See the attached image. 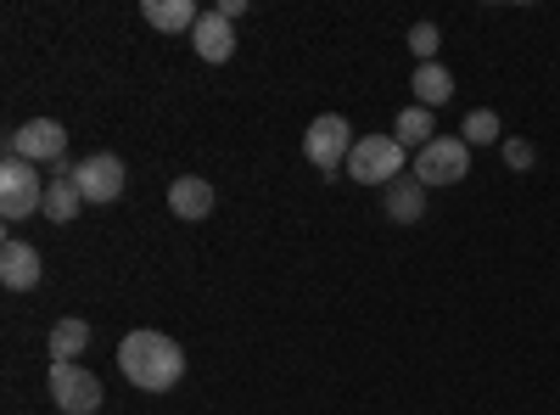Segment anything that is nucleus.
<instances>
[{
  "mask_svg": "<svg viewBox=\"0 0 560 415\" xmlns=\"http://www.w3.org/2000/svg\"><path fill=\"white\" fill-rule=\"evenodd\" d=\"M118 371L140 388V393H168L185 377V348L163 332H129L118 343Z\"/></svg>",
  "mask_w": 560,
  "mask_h": 415,
  "instance_id": "f257e3e1",
  "label": "nucleus"
},
{
  "mask_svg": "<svg viewBox=\"0 0 560 415\" xmlns=\"http://www.w3.org/2000/svg\"><path fill=\"white\" fill-rule=\"evenodd\" d=\"M348 180H359V186H393V180H404V147L398 135H359L353 152H348Z\"/></svg>",
  "mask_w": 560,
  "mask_h": 415,
  "instance_id": "f03ea898",
  "label": "nucleus"
},
{
  "mask_svg": "<svg viewBox=\"0 0 560 415\" xmlns=\"http://www.w3.org/2000/svg\"><path fill=\"white\" fill-rule=\"evenodd\" d=\"M45 186H51V180H39L34 163L7 158L0 163V214H7L12 224L28 219V214H45Z\"/></svg>",
  "mask_w": 560,
  "mask_h": 415,
  "instance_id": "7ed1b4c3",
  "label": "nucleus"
},
{
  "mask_svg": "<svg viewBox=\"0 0 560 415\" xmlns=\"http://www.w3.org/2000/svg\"><path fill=\"white\" fill-rule=\"evenodd\" d=\"M7 158H23L34 169H51L57 158H68V129L57 118H28L7 135Z\"/></svg>",
  "mask_w": 560,
  "mask_h": 415,
  "instance_id": "20e7f679",
  "label": "nucleus"
},
{
  "mask_svg": "<svg viewBox=\"0 0 560 415\" xmlns=\"http://www.w3.org/2000/svg\"><path fill=\"white\" fill-rule=\"evenodd\" d=\"M465 174H471V147H465L459 135H438L432 147L415 152V180L420 186H459Z\"/></svg>",
  "mask_w": 560,
  "mask_h": 415,
  "instance_id": "39448f33",
  "label": "nucleus"
},
{
  "mask_svg": "<svg viewBox=\"0 0 560 415\" xmlns=\"http://www.w3.org/2000/svg\"><path fill=\"white\" fill-rule=\"evenodd\" d=\"M353 152V129H348V118L342 113H319L314 124H308V135H303V158L331 180L337 174V163Z\"/></svg>",
  "mask_w": 560,
  "mask_h": 415,
  "instance_id": "423d86ee",
  "label": "nucleus"
},
{
  "mask_svg": "<svg viewBox=\"0 0 560 415\" xmlns=\"http://www.w3.org/2000/svg\"><path fill=\"white\" fill-rule=\"evenodd\" d=\"M51 399L68 415H96L102 410V382H96V371H84L79 359H51Z\"/></svg>",
  "mask_w": 560,
  "mask_h": 415,
  "instance_id": "0eeeda50",
  "label": "nucleus"
},
{
  "mask_svg": "<svg viewBox=\"0 0 560 415\" xmlns=\"http://www.w3.org/2000/svg\"><path fill=\"white\" fill-rule=\"evenodd\" d=\"M73 186H79V197L84 203H118L124 197V186H129V169H124V158L118 152H90V158H79V174H73Z\"/></svg>",
  "mask_w": 560,
  "mask_h": 415,
  "instance_id": "6e6552de",
  "label": "nucleus"
},
{
  "mask_svg": "<svg viewBox=\"0 0 560 415\" xmlns=\"http://www.w3.org/2000/svg\"><path fill=\"white\" fill-rule=\"evenodd\" d=\"M191 45H197L202 62H230L236 57V23L224 12H202V23L191 28Z\"/></svg>",
  "mask_w": 560,
  "mask_h": 415,
  "instance_id": "1a4fd4ad",
  "label": "nucleus"
},
{
  "mask_svg": "<svg viewBox=\"0 0 560 415\" xmlns=\"http://www.w3.org/2000/svg\"><path fill=\"white\" fill-rule=\"evenodd\" d=\"M168 214L174 219H208L213 214V180H202V174L168 180Z\"/></svg>",
  "mask_w": 560,
  "mask_h": 415,
  "instance_id": "9d476101",
  "label": "nucleus"
},
{
  "mask_svg": "<svg viewBox=\"0 0 560 415\" xmlns=\"http://www.w3.org/2000/svg\"><path fill=\"white\" fill-rule=\"evenodd\" d=\"M39 275H45V264H39V253H34L28 242L12 237L7 247H0V281H7L12 292H34Z\"/></svg>",
  "mask_w": 560,
  "mask_h": 415,
  "instance_id": "9b49d317",
  "label": "nucleus"
},
{
  "mask_svg": "<svg viewBox=\"0 0 560 415\" xmlns=\"http://www.w3.org/2000/svg\"><path fill=\"white\" fill-rule=\"evenodd\" d=\"M409 90H415V107L438 113V107H448V102H454V73H448L443 62H420V68H415V79H409Z\"/></svg>",
  "mask_w": 560,
  "mask_h": 415,
  "instance_id": "f8f14e48",
  "label": "nucleus"
},
{
  "mask_svg": "<svg viewBox=\"0 0 560 415\" xmlns=\"http://www.w3.org/2000/svg\"><path fill=\"white\" fill-rule=\"evenodd\" d=\"M382 208H387L393 224H420V214H427V186H420L415 174H404L382 192Z\"/></svg>",
  "mask_w": 560,
  "mask_h": 415,
  "instance_id": "ddd939ff",
  "label": "nucleus"
},
{
  "mask_svg": "<svg viewBox=\"0 0 560 415\" xmlns=\"http://www.w3.org/2000/svg\"><path fill=\"white\" fill-rule=\"evenodd\" d=\"M140 18H147L152 28H163V34H179V28H197L202 23V7H191V0H147Z\"/></svg>",
  "mask_w": 560,
  "mask_h": 415,
  "instance_id": "4468645a",
  "label": "nucleus"
},
{
  "mask_svg": "<svg viewBox=\"0 0 560 415\" xmlns=\"http://www.w3.org/2000/svg\"><path fill=\"white\" fill-rule=\"evenodd\" d=\"M393 135H398V147H404V152H420V147H432V141H438V118H432L427 107H404L398 124H393Z\"/></svg>",
  "mask_w": 560,
  "mask_h": 415,
  "instance_id": "2eb2a0df",
  "label": "nucleus"
},
{
  "mask_svg": "<svg viewBox=\"0 0 560 415\" xmlns=\"http://www.w3.org/2000/svg\"><path fill=\"white\" fill-rule=\"evenodd\" d=\"M79 186H73V180H51V186H45V219H51V224H73L79 219Z\"/></svg>",
  "mask_w": 560,
  "mask_h": 415,
  "instance_id": "dca6fc26",
  "label": "nucleus"
},
{
  "mask_svg": "<svg viewBox=\"0 0 560 415\" xmlns=\"http://www.w3.org/2000/svg\"><path fill=\"white\" fill-rule=\"evenodd\" d=\"M90 348V326L79 314H68V320H57L51 326V359H79Z\"/></svg>",
  "mask_w": 560,
  "mask_h": 415,
  "instance_id": "f3484780",
  "label": "nucleus"
},
{
  "mask_svg": "<svg viewBox=\"0 0 560 415\" xmlns=\"http://www.w3.org/2000/svg\"><path fill=\"white\" fill-rule=\"evenodd\" d=\"M459 141H465V147H493V141H504V135H499V113H493V107L465 113V124H459Z\"/></svg>",
  "mask_w": 560,
  "mask_h": 415,
  "instance_id": "a211bd4d",
  "label": "nucleus"
},
{
  "mask_svg": "<svg viewBox=\"0 0 560 415\" xmlns=\"http://www.w3.org/2000/svg\"><path fill=\"white\" fill-rule=\"evenodd\" d=\"M438 45H443L438 23H415V28H409V51H415L420 62H438Z\"/></svg>",
  "mask_w": 560,
  "mask_h": 415,
  "instance_id": "6ab92c4d",
  "label": "nucleus"
},
{
  "mask_svg": "<svg viewBox=\"0 0 560 415\" xmlns=\"http://www.w3.org/2000/svg\"><path fill=\"white\" fill-rule=\"evenodd\" d=\"M504 163L527 174V169L538 163V147H533V141H522V135H510V141H504Z\"/></svg>",
  "mask_w": 560,
  "mask_h": 415,
  "instance_id": "aec40b11",
  "label": "nucleus"
},
{
  "mask_svg": "<svg viewBox=\"0 0 560 415\" xmlns=\"http://www.w3.org/2000/svg\"><path fill=\"white\" fill-rule=\"evenodd\" d=\"M213 12H224V18H230V23H236V18H242V12H247V0H219V7H213Z\"/></svg>",
  "mask_w": 560,
  "mask_h": 415,
  "instance_id": "412c9836",
  "label": "nucleus"
}]
</instances>
